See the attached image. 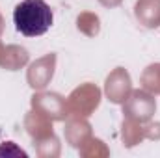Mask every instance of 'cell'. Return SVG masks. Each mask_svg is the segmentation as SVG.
Here are the masks:
<instances>
[{
    "label": "cell",
    "instance_id": "6da1fadb",
    "mask_svg": "<svg viewBox=\"0 0 160 158\" xmlns=\"http://www.w3.org/2000/svg\"><path fill=\"white\" fill-rule=\"evenodd\" d=\"M54 21L52 9L45 0H22L15 6L13 22L17 32L26 37H38L50 30Z\"/></svg>",
    "mask_w": 160,
    "mask_h": 158
}]
</instances>
